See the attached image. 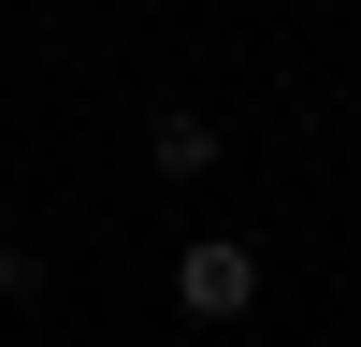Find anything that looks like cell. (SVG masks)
Here are the masks:
<instances>
[{
	"mask_svg": "<svg viewBox=\"0 0 361 347\" xmlns=\"http://www.w3.org/2000/svg\"><path fill=\"white\" fill-rule=\"evenodd\" d=\"M246 304H260V246H246V231H188V246H173V318L231 333Z\"/></svg>",
	"mask_w": 361,
	"mask_h": 347,
	"instance_id": "cell-1",
	"label": "cell"
},
{
	"mask_svg": "<svg viewBox=\"0 0 361 347\" xmlns=\"http://www.w3.org/2000/svg\"><path fill=\"white\" fill-rule=\"evenodd\" d=\"M145 159H159L173 188H202V174L231 159V130H217V116H202V102H159V116H145Z\"/></svg>",
	"mask_w": 361,
	"mask_h": 347,
	"instance_id": "cell-2",
	"label": "cell"
},
{
	"mask_svg": "<svg viewBox=\"0 0 361 347\" xmlns=\"http://www.w3.org/2000/svg\"><path fill=\"white\" fill-rule=\"evenodd\" d=\"M29 275H44V260H29L15 231H0V304H29Z\"/></svg>",
	"mask_w": 361,
	"mask_h": 347,
	"instance_id": "cell-3",
	"label": "cell"
}]
</instances>
